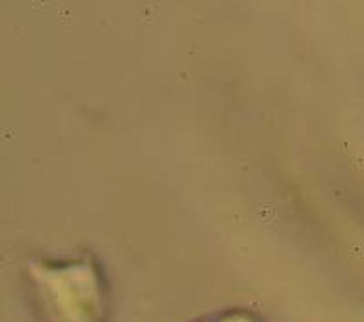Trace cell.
<instances>
[{
  "label": "cell",
  "instance_id": "cell-1",
  "mask_svg": "<svg viewBox=\"0 0 364 322\" xmlns=\"http://www.w3.org/2000/svg\"><path fill=\"white\" fill-rule=\"evenodd\" d=\"M24 281L38 322L112 321L108 279L95 257L35 260Z\"/></svg>",
  "mask_w": 364,
  "mask_h": 322
},
{
  "label": "cell",
  "instance_id": "cell-2",
  "mask_svg": "<svg viewBox=\"0 0 364 322\" xmlns=\"http://www.w3.org/2000/svg\"><path fill=\"white\" fill-rule=\"evenodd\" d=\"M190 322H266V318L255 308H248V306H230V308L211 311V313L197 317Z\"/></svg>",
  "mask_w": 364,
  "mask_h": 322
}]
</instances>
